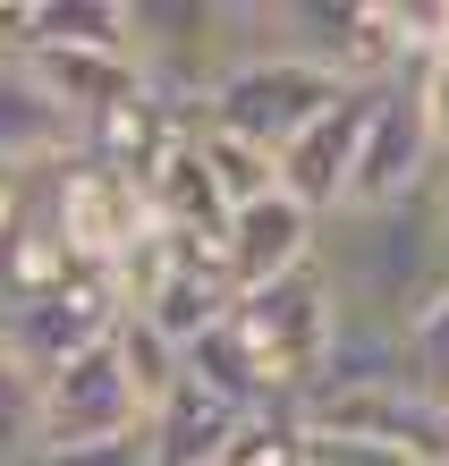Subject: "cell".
I'll return each mask as SVG.
<instances>
[{"instance_id":"cell-1","label":"cell","mask_w":449,"mask_h":466,"mask_svg":"<svg viewBox=\"0 0 449 466\" xmlns=\"http://www.w3.org/2000/svg\"><path fill=\"white\" fill-rule=\"evenodd\" d=\"M331 280L314 263L271 280L255 297H238L230 322L212 339L187 348V373H204L212 390H230L246 416H297L322 390V356H331Z\"/></svg>"},{"instance_id":"cell-2","label":"cell","mask_w":449,"mask_h":466,"mask_svg":"<svg viewBox=\"0 0 449 466\" xmlns=\"http://www.w3.org/2000/svg\"><path fill=\"white\" fill-rule=\"evenodd\" d=\"M314 271L331 280L340 314H373L390 331H415L433 306H449V229H441L433 196L356 204V212L322 221Z\"/></svg>"},{"instance_id":"cell-3","label":"cell","mask_w":449,"mask_h":466,"mask_svg":"<svg viewBox=\"0 0 449 466\" xmlns=\"http://www.w3.org/2000/svg\"><path fill=\"white\" fill-rule=\"evenodd\" d=\"M340 94H348L340 76L305 68V60H289V51H263V60H238L230 76H220V94L204 102L195 127H230V136H246V145H263V153H289Z\"/></svg>"},{"instance_id":"cell-4","label":"cell","mask_w":449,"mask_h":466,"mask_svg":"<svg viewBox=\"0 0 449 466\" xmlns=\"http://www.w3.org/2000/svg\"><path fill=\"white\" fill-rule=\"evenodd\" d=\"M51 229H60L68 263L119 271L136 246L153 238V204H145V187L128 170H110L94 153H68L60 170H51Z\"/></svg>"},{"instance_id":"cell-5","label":"cell","mask_w":449,"mask_h":466,"mask_svg":"<svg viewBox=\"0 0 449 466\" xmlns=\"http://www.w3.org/2000/svg\"><path fill=\"white\" fill-rule=\"evenodd\" d=\"M128 432H145V399L128 381L119 339H102L86 356H68L60 373H43V458L51 450H102V441H128Z\"/></svg>"},{"instance_id":"cell-6","label":"cell","mask_w":449,"mask_h":466,"mask_svg":"<svg viewBox=\"0 0 449 466\" xmlns=\"http://www.w3.org/2000/svg\"><path fill=\"white\" fill-rule=\"evenodd\" d=\"M424 68L373 86V119H364V153H356V187H348V212L356 204H407V196H433V170H441V145H433V119H424Z\"/></svg>"},{"instance_id":"cell-7","label":"cell","mask_w":449,"mask_h":466,"mask_svg":"<svg viewBox=\"0 0 449 466\" xmlns=\"http://www.w3.org/2000/svg\"><path fill=\"white\" fill-rule=\"evenodd\" d=\"M119 322H128V306H119V289H110V271H68L51 297L0 314V339H9L35 373H60L68 356L119 339Z\"/></svg>"},{"instance_id":"cell-8","label":"cell","mask_w":449,"mask_h":466,"mask_svg":"<svg viewBox=\"0 0 449 466\" xmlns=\"http://www.w3.org/2000/svg\"><path fill=\"white\" fill-rule=\"evenodd\" d=\"M364 119H373V86H348L331 111L297 136L289 153H280V187L331 221V212H348V187H356V153H364Z\"/></svg>"},{"instance_id":"cell-9","label":"cell","mask_w":449,"mask_h":466,"mask_svg":"<svg viewBox=\"0 0 449 466\" xmlns=\"http://www.w3.org/2000/svg\"><path fill=\"white\" fill-rule=\"evenodd\" d=\"M314 246H322V221L289 196V187L220 221V263H230V289L238 297H255L271 280H289V271H305V263H314Z\"/></svg>"},{"instance_id":"cell-10","label":"cell","mask_w":449,"mask_h":466,"mask_svg":"<svg viewBox=\"0 0 449 466\" xmlns=\"http://www.w3.org/2000/svg\"><path fill=\"white\" fill-rule=\"evenodd\" d=\"M246 424H255V416H246L230 390H212L204 373H179L170 399L145 416V450H153V466H212Z\"/></svg>"},{"instance_id":"cell-11","label":"cell","mask_w":449,"mask_h":466,"mask_svg":"<svg viewBox=\"0 0 449 466\" xmlns=\"http://www.w3.org/2000/svg\"><path fill=\"white\" fill-rule=\"evenodd\" d=\"M86 145V127H77L51 86L26 60H0V161L9 170H60V161Z\"/></svg>"},{"instance_id":"cell-12","label":"cell","mask_w":449,"mask_h":466,"mask_svg":"<svg viewBox=\"0 0 449 466\" xmlns=\"http://www.w3.org/2000/svg\"><path fill=\"white\" fill-rule=\"evenodd\" d=\"M26 68L51 86V102H60L77 127H94L110 111H128V102H145V68H136L128 51H35Z\"/></svg>"},{"instance_id":"cell-13","label":"cell","mask_w":449,"mask_h":466,"mask_svg":"<svg viewBox=\"0 0 449 466\" xmlns=\"http://www.w3.org/2000/svg\"><path fill=\"white\" fill-rule=\"evenodd\" d=\"M195 153H204V178H212L220 212H246V204L280 196V153L246 145V136H230V127H195Z\"/></svg>"},{"instance_id":"cell-14","label":"cell","mask_w":449,"mask_h":466,"mask_svg":"<svg viewBox=\"0 0 449 466\" xmlns=\"http://www.w3.org/2000/svg\"><path fill=\"white\" fill-rule=\"evenodd\" d=\"M43 458V373L0 339V466Z\"/></svg>"},{"instance_id":"cell-15","label":"cell","mask_w":449,"mask_h":466,"mask_svg":"<svg viewBox=\"0 0 449 466\" xmlns=\"http://www.w3.org/2000/svg\"><path fill=\"white\" fill-rule=\"evenodd\" d=\"M35 51H128V0H43ZM35 51H26V60H35Z\"/></svg>"},{"instance_id":"cell-16","label":"cell","mask_w":449,"mask_h":466,"mask_svg":"<svg viewBox=\"0 0 449 466\" xmlns=\"http://www.w3.org/2000/svg\"><path fill=\"white\" fill-rule=\"evenodd\" d=\"M119 356H128V381H136V399H145V416L170 399V381L187 373V348H170L153 322H119Z\"/></svg>"},{"instance_id":"cell-17","label":"cell","mask_w":449,"mask_h":466,"mask_svg":"<svg viewBox=\"0 0 449 466\" xmlns=\"http://www.w3.org/2000/svg\"><path fill=\"white\" fill-rule=\"evenodd\" d=\"M212 466H305V424L297 416H255Z\"/></svg>"},{"instance_id":"cell-18","label":"cell","mask_w":449,"mask_h":466,"mask_svg":"<svg viewBox=\"0 0 449 466\" xmlns=\"http://www.w3.org/2000/svg\"><path fill=\"white\" fill-rule=\"evenodd\" d=\"M305 466H424V458L399 450V441H364V432H322V424H305Z\"/></svg>"},{"instance_id":"cell-19","label":"cell","mask_w":449,"mask_h":466,"mask_svg":"<svg viewBox=\"0 0 449 466\" xmlns=\"http://www.w3.org/2000/svg\"><path fill=\"white\" fill-rule=\"evenodd\" d=\"M407 381H415L424 399H449V306H433V314L407 331Z\"/></svg>"},{"instance_id":"cell-20","label":"cell","mask_w":449,"mask_h":466,"mask_svg":"<svg viewBox=\"0 0 449 466\" xmlns=\"http://www.w3.org/2000/svg\"><path fill=\"white\" fill-rule=\"evenodd\" d=\"M43 187H51V170H9L0 161V255L43 221Z\"/></svg>"},{"instance_id":"cell-21","label":"cell","mask_w":449,"mask_h":466,"mask_svg":"<svg viewBox=\"0 0 449 466\" xmlns=\"http://www.w3.org/2000/svg\"><path fill=\"white\" fill-rule=\"evenodd\" d=\"M35 466H153V450H145V432H128V441H102V450H51Z\"/></svg>"},{"instance_id":"cell-22","label":"cell","mask_w":449,"mask_h":466,"mask_svg":"<svg viewBox=\"0 0 449 466\" xmlns=\"http://www.w3.org/2000/svg\"><path fill=\"white\" fill-rule=\"evenodd\" d=\"M415 86H424V119H433V145H441V161H449V68H441V60H424V76H415Z\"/></svg>"},{"instance_id":"cell-23","label":"cell","mask_w":449,"mask_h":466,"mask_svg":"<svg viewBox=\"0 0 449 466\" xmlns=\"http://www.w3.org/2000/svg\"><path fill=\"white\" fill-rule=\"evenodd\" d=\"M433 212H441V229H449V161L433 170Z\"/></svg>"},{"instance_id":"cell-24","label":"cell","mask_w":449,"mask_h":466,"mask_svg":"<svg viewBox=\"0 0 449 466\" xmlns=\"http://www.w3.org/2000/svg\"><path fill=\"white\" fill-rule=\"evenodd\" d=\"M441 68H449V43H441Z\"/></svg>"},{"instance_id":"cell-25","label":"cell","mask_w":449,"mask_h":466,"mask_svg":"<svg viewBox=\"0 0 449 466\" xmlns=\"http://www.w3.org/2000/svg\"><path fill=\"white\" fill-rule=\"evenodd\" d=\"M441 407H449V399H441Z\"/></svg>"}]
</instances>
